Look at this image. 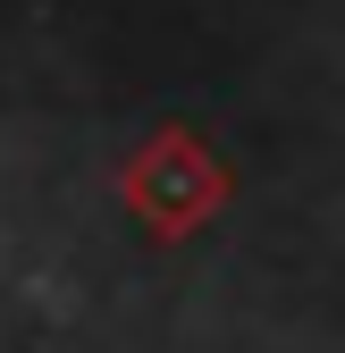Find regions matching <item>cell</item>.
<instances>
[{"label":"cell","mask_w":345,"mask_h":353,"mask_svg":"<svg viewBox=\"0 0 345 353\" xmlns=\"http://www.w3.org/2000/svg\"><path fill=\"white\" fill-rule=\"evenodd\" d=\"M118 194H126V210H135V228H144V236L186 244V236H202L210 219L228 210L236 176H228V160L210 152L194 126H152V135L126 152Z\"/></svg>","instance_id":"obj_1"}]
</instances>
